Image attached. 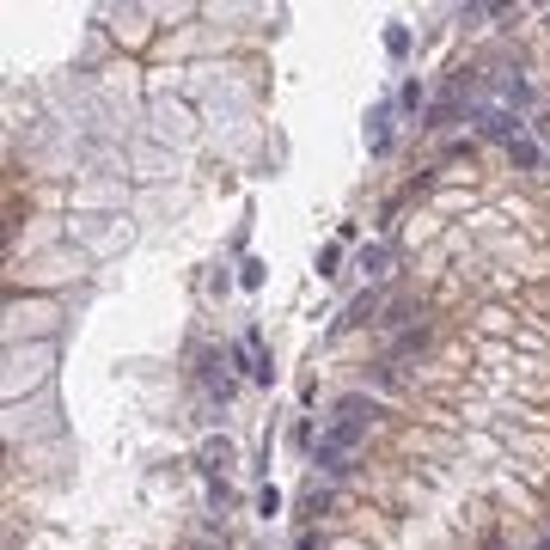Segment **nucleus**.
<instances>
[{"label":"nucleus","instance_id":"1","mask_svg":"<svg viewBox=\"0 0 550 550\" xmlns=\"http://www.w3.org/2000/svg\"><path fill=\"white\" fill-rule=\"evenodd\" d=\"M373 416H379V404H373V398H361V391H348L343 404H337L330 428L318 434V465H325L330 477H343V471H348V452H355V441L373 428Z\"/></svg>","mask_w":550,"mask_h":550},{"label":"nucleus","instance_id":"2","mask_svg":"<svg viewBox=\"0 0 550 550\" xmlns=\"http://www.w3.org/2000/svg\"><path fill=\"white\" fill-rule=\"evenodd\" d=\"M520 129H526V122L514 117V110H502V104H483V110H477V135H483V141L514 147V141H520Z\"/></svg>","mask_w":550,"mask_h":550},{"label":"nucleus","instance_id":"3","mask_svg":"<svg viewBox=\"0 0 550 550\" xmlns=\"http://www.w3.org/2000/svg\"><path fill=\"white\" fill-rule=\"evenodd\" d=\"M233 361H239L244 373L257 379V386H269V379H275V367H269V355H264V337H257V330H244V337H239V355H233Z\"/></svg>","mask_w":550,"mask_h":550},{"label":"nucleus","instance_id":"4","mask_svg":"<svg viewBox=\"0 0 550 550\" xmlns=\"http://www.w3.org/2000/svg\"><path fill=\"white\" fill-rule=\"evenodd\" d=\"M233 465V441H226V434H214V441H202V447H196V471H208V477H214V471H226Z\"/></svg>","mask_w":550,"mask_h":550},{"label":"nucleus","instance_id":"5","mask_svg":"<svg viewBox=\"0 0 550 550\" xmlns=\"http://www.w3.org/2000/svg\"><path fill=\"white\" fill-rule=\"evenodd\" d=\"M373 312H379V287H367V294H355V300H348V312H343V330H348V325H379Z\"/></svg>","mask_w":550,"mask_h":550},{"label":"nucleus","instance_id":"6","mask_svg":"<svg viewBox=\"0 0 550 550\" xmlns=\"http://www.w3.org/2000/svg\"><path fill=\"white\" fill-rule=\"evenodd\" d=\"M386 122H391V104L379 99V104H373V117H367V129H373V147H379V153L391 147V129H386Z\"/></svg>","mask_w":550,"mask_h":550},{"label":"nucleus","instance_id":"7","mask_svg":"<svg viewBox=\"0 0 550 550\" xmlns=\"http://www.w3.org/2000/svg\"><path fill=\"white\" fill-rule=\"evenodd\" d=\"M355 264H361V275H386L391 251H386V244H361V257H355Z\"/></svg>","mask_w":550,"mask_h":550},{"label":"nucleus","instance_id":"8","mask_svg":"<svg viewBox=\"0 0 550 550\" xmlns=\"http://www.w3.org/2000/svg\"><path fill=\"white\" fill-rule=\"evenodd\" d=\"M508 160H514V165H526V171H532V165H545V153H538V141H526V135H520V141L508 147Z\"/></svg>","mask_w":550,"mask_h":550},{"label":"nucleus","instance_id":"9","mask_svg":"<svg viewBox=\"0 0 550 550\" xmlns=\"http://www.w3.org/2000/svg\"><path fill=\"white\" fill-rule=\"evenodd\" d=\"M386 56H410V31L404 25H391L386 31Z\"/></svg>","mask_w":550,"mask_h":550},{"label":"nucleus","instance_id":"10","mask_svg":"<svg viewBox=\"0 0 550 550\" xmlns=\"http://www.w3.org/2000/svg\"><path fill=\"white\" fill-rule=\"evenodd\" d=\"M416 348H428V330L416 325V330H404V337H398V355H416Z\"/></svg>","mask_w":550,"mask_h":550},{"label":"nucleus","instance_id":"11","mask_svg":"<svg viewBox=\"0 0 550 550\" xmlns=\"http://www.w3.org/2000/svg\"><path fill=\"white\" fill-rule=\"evenodd\" d=\"M239 282L244 287H264V264H257V257H251V264H239Z\"/></svg>","mask_w":550,"mask_h":550},{"label":"nucleus","instance_id":"12","mask_svg":"<svg viewBox=\"0 0 550 550\" xmlns=\"http://www.w3.org/2000/svg\"><path fill=\"white\" fill-rule=\"evenodd\" d=\"M398 104H404V110H416V104H422V80H404V92H398Z\"/></svg>","mask_w":550,"mask_h":550},{"label":"nucleus","instance_id":"13","mask_svg":"<svg viewBox=\"0 0 550 550\" xmlns=\"http://www.w3.org/2000/svg\"><path fill=\"white\" fill-rule=\"evenodd\" d=\"M337 264H343V251H337V244H325V251H318V269H325V275H337Z\"/></svg>","mask_w":550,"mask_h":550},{"label":"nucleus","instance_id":"14","mask_svg":"<svg viewBox=\"0 0 550 550\" xmlns=\"http://www.w3.org/2000/svg\"><path fill=\"white\" fill-rule=\"evenodd\" d=\"M257 514H264V520H269V514H282V495H275V489H264V495H257Z\"/></svg>","mask_w":550,"mask_h":550},{"label":"nucleus","instance_id":"15","mask_svg":"<svg viewBox=\"0 0 550 550\" xmlns=\"http://www.w3.org/2000/svg\"><path fill=\"white\" fill-rule=\"evenodd\" d=\"M294 550H318V538H312V532H300V538H294Z\"/></svg>","mask_w":550,"mask_h":550},{"label":"nucleus","instance_id":"16","mask_svg":"<svg viewBox=\"0 0 550 550\" xmlns=\"http://www.w3.org/2000/svg\"><path fill=\"white\" fill-rule=\"evenodd\" d=\"M190 550H208V545H190Z\"/></svg>","mask_w":550,"mask_h":550}]
</instances>
